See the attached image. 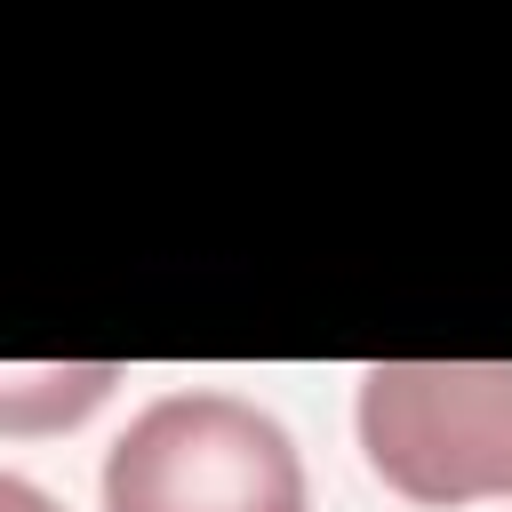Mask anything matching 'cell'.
Returning <instances> with one entry per match:
<instances>
[{"label": "cell", "instance_id": "cell-3", "mask_svg": "<svg viewBox=\"0 0 512 512\" xmlns=\"http://www.w3.org/2000/svg\"><path fill=\"white\" fill-rule=\"evenodd\" d=\"M120 368H24V376H0V424H72L88 416L104 392H112Z\"/></svg>", "mask_w": 512, "mask_h": 512}, {"label": "cell", "instance_id": "cell-1", "mask_svg": "<svg viewBox=\"0 0 512 512\" xmlns=\"http://www.w3.org/2000/svg\"><path fill=\"white\" fill-rule=\"evenodd\" d=\"M104 512H312L280 416L240 392H168L104 456Z\"/></svg>", "mask_w": 512, "mask_h": 512}, {"label": "cell", "instance_id": "cell-4", "mask_svg": "<svg viewBox=\"0 0 512 512\" xmlns=\"http://www.w3.org/2000/svg\"><path fill=\"white\" fill-rule=\"evenodd\" d=\"M0 512H64L48 488H32V480H16V472H0Z\"/></svg>", "mask_w": 512, "mask_h": 512}, {"label": "cell", "instance_id": "cell-2", "mask_svg": "<svg viewBox=\"0 0 512 512\" xmlns=\"http://www.w3.org/2000/svg\"><path fill=\"white\" fill-rule=\"evenodd\" d=\"M360 448L408 504L512 496V360H376Z\"/></svg>", "mask_w": 512, "mask_h": 512}]
</instances>
